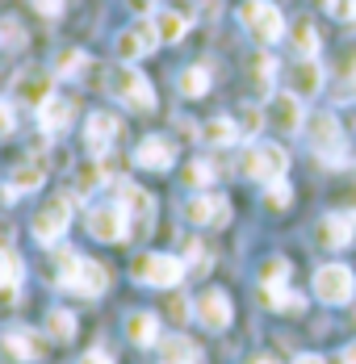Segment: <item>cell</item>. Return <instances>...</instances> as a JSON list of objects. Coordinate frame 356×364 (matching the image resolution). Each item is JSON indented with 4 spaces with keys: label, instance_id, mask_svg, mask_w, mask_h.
<instances>
[{
    "label": "cell",
    "instance_id": "1",
    "mask_svg": "<svg viewBox=\"0 0 356 364\" xmlns=\"http://www.w3.org/2000/svg\"><path fill=\"white\" fill-rule=\"evenodd\" d=\"M55 259V285L68 293H80V297H101L109 289V272L97 264V259H84L71 247H59L51 255Z\"/></svg>",
    "mask_w": 356,
    "mask_h": 364
},
{
    "label": "cell",
    "instance_id": "2",
    "mask_svg": "<svg viewBox=\"0 0 356 364\" xmlns=\"http://www.w3.org/2000/svg\"><path fill=\"white\" fill-rule=\"evenodd\" d=\"M109 92L135 113L155 109V88H151V80H147L135 63H113V68H109Z\"/></svg>",
    "mask_w": 356,
    "mask_h": 364
},
{
    "label": "cell",
    "instance_id": "3",
    "mask_svg": "<svg viewBox=\"0 0 356 364\" xmlns=\"http://www.w3.org/2000/svg\"><path fill=\"white\" fill-rule=\"evenodd\" d=\"M130 277H135L139 285H151V289H172V285L184 281V264H180L177 255L147 252V255H135Z\"/></svg>",
    "mask_w": 356,
    "mask_h": 364
},
{
    "label": "cell",
    "instance_id": "4",
    "mask_svg": "<svg viewBox=\"0 0 356 364\" xmlns=\"http://www.w3.org/2000/svg\"><path fill=\"white\" fill-rule=\"evenodd\" d=\"M239 21H244V30L251 38H260V42H277L285 34V21H281V9L273 4V0H244L239 4Z\"/></svg>",
    "mask_w": 356,
    "mask_h": 364
},
{
    "label": "cell",
    "instance_id": "5",
    "mask_svg": "<svg viewBox=\"0 0 356 364\" xmlns=\"http://www.w3.org/2000/svg\"><path fill=\"white\" fill-rule=\"evenodd\" d=\"M285 168H289V155H285L277 143H251L248 155H244V176H251V181H281Z\"/></svg>",
    "mask_w": 356,
    "mask_h": 364
},
{
    "label": "cell",
    "instance_id": "6",
    "mask_svg": "<svg viewBox=\"0 0 356 364\" xmlns=\"http://www.w3.org/2000/svg\"><path fill=\"white\" fill-rule=\"evenodd\" d=\"M356 293V277L348 264H323L319 272H315V297L327 301V306H344V301H352Z\"/></svg>",
    "mask_w": 356,
    "mask_h": 364
},
{
    "label": "cell",
    "instance_id": "7",
    "mask_svg": "<svg viewBox=\"0 0 356 364\" xmlns=\"http://www.w3.org/2000/svg\"><path fill=\"white\" fill-rule=\"evenodd\" d=\"M68 226H71V197L59 193L34 214V239L38 243H59L68 235Z\"/></svg>",
    "mask_w": 356,
    "mask_h": 364
},
{
    "label": "cell",
    "instance_id": "8",
    "mask_svg": "<svg viewBox=\"0 0 356 364\" xmlns=\"http://www.w3.org/2000/svg\"><path fill=\"white\" fill-rule=\"evenodd\" d=\"M130 214L113 201V205H97L93 214H88V230H93V239H101V243H126L130 239Z\"/></svg>",
    "mask_w": 356,
    "mask_h": 364
},
{
    "label": "cell",
    "instance_id": "9",
    "mask_svg": "<svg viewBox=\"0 0 356 364\" xmlns=\"http://www.w3.org/2000/svg\"><path fill=\"white\" fill-rule=\"evenodd\" d=\"M310 143H315V155H319L323 164H344V134H340L335 113H319V117H315Z\"/></svg>",
    "mask_w": 356,
    "mask_h": 364
},
{
    "label": "cell",
    "instance_id": "10",
    "mask_svg": "<svg viewBox=\"0 0 356 364\" xmlns=\"http://www.w3.org/2000/svg\"><path fill=\"white\" fill-rule=\"evenodd\" d=\"M184 218L197 222V226H226L231 222V201L218 197V193H193L184 201Z\"/></svg>",
    "mask_w": 356,
    "mask_h": 364
},
{
    "label": "cell",
    "instance_id": "11",
    "mask_svg": "<svg viewBox=\"0 0 356 364\" xmlns=\"http://www.w3.org/2000/svg\"><path fill=\"white\" fill-rule=\"evenodd\" d=\"M155 42H159L155 26H151V21H139V26H130V30L117 34V59H122V63H135V59H142V55L155 50Z\"/></svg>",
    "mask_w": 356,
    "mask_h": 364
},
{
    "label": "cell",
    "instance_id": "12",
    "mask_svg": "<svg viewBox=\"0 0 356 364\" xmlns=\"http://www.w3.org/2000/svg\"><path fill=\"white\" fill-rule=\"evenodd\" d=\"M264 122H273L277 130L285 134H298L302 130V97H293V92H277L273 101H268V113H264Z\"/></svg>",
    "mask_w": 356,
    "mask_h": 364
},
{
    "label": "cell",
    "instance_id": "13",
    "mask_svg": "<svg viewBox=\"0 0 356 364\" xmlns=\"http://www.w3.org/2000/svg\"><path fill=\"white\" fill-rule=\"evenodd\" d=\"M231 314H235V306H231V297L222 289H206L201 293V301H197V323L210 331H226L231 327Z\"/></svg>",
    "mask_w": 356,
    "mask_h": 364
},
{
    "label": "cell",
    "instance_id": "14",
    "mask_svg": "<svg viewBox=\"0 0 356 364\" xmlns=\"http://www.w3.org/2000/svg\"><path fill=\"white\" fill-rule=\"evenodd\" d=\"M113 201H117L135 222H147L151 214H155V197H151L147 188H139L135 181H117L113 184Z\"/></svg>",
    "mask_w": 356,
    "mask_h": 364
},
{
    "label": "cell",
    "instance_id": "15",
    "mask_svg": "<svg viewBox=\"0 0 356 364\" xmlns=\"http://www.w3.org/2000/svg\"><path fill=\"white\" fill-rule=\"evenodd\" d=\"M13 88H17V101H26V105H34L38 109V105H46V101L55 97V92H51V88H55V75L42 72V68H30V72L17 75Z\"/></svg>",
    "mask_w": 356,
    "mask_h": 364
},
{
    "label": "cell",
    "instance_id": "16",
    "mask_svg": "<svg viewBox=\"0 0 356 364\" xmlns=\"http://www.w3.org/2000/svg\"><path fill=\"white\" fill-rule=\"evenodd\" d=\"M135 164L139 168H151V172H168L177 164V146L168 143V139H159V134H151V139H142L135 146Z\"/></svg>",
    "mask_w": 356,
    "mask_h": 364
},
{
    "label": "cell",
    "instance_id": "17",
    "mask_svg": "<svg viewBox=\"0 0 356 364\" xmlns=\"http://www.w3.org/2000/svg\"><path fill=\"white\" fill-rule=\"evenodd\" d=\"M122 134V126H117V117L113 113H105V109H97L88 122H84V143H88V151L93 155H105L109 151V143Z\"/></svg>",
    "mask_w": 356,
    "mask_h": 364
},
{
    "label": "cell",
    "instance_id": "18",
    "mask_svg": "<svg viewBox=\"0 0 356 364\" xmlns=\"http://www.w3.org/2000/svg\"><path fill=\"white\" fill-rule=\"evenodd\" d=\"M319 239H323V247H331V252L356 243V214H327L319 222Z\"/></svg>",
    "mask_w": 356,
    "mask_h": 364
},
{
    "label": "cell",
    "instance_id": "19",
    "mask_svg": "<svg viewBox=\"0 0 356 364\" xmlns=\"http://www.w3.org/2000/svg\"><path fill=\"white\" fill-rule=\"evenodd\" d=\"M71 122H75V105L63 101V97H51L46 105H38V126L46 134H68Z\"/></svg>",
    "mask_w": 356,
    "mask_h": 364
},
{
    "label": "cell",
    "instance_id": "20",
    "mask_svg": "<svg viewBox=\"0 0 356 364\" xmlns=\"http://www.w3.org/2000/svg\"><path fill=\"white\" fill-rule=\"evenodd\" d=\"M289 88H293V97H315V92L323 88L319 59H298L293 72H289Z\"/></svg>",
    "mask_w": 356,
    "mask_h": 364
},
{
    "label": "cell",
    "instance_id": "21",
    "mask_svg": "<svg viewBox=\"0 0 356 364\" xmlns=\"http://www.w3.org/2000/svg\"><path fill=\"white\" fill-rule=\"evenodd\" d=\"M159 360L164 364H197L201 360V348L189 335H168V339H159Z\"/></svg>",
    "mask_w": 356,
    "mask_h": 364
},
{
    "label": "cell",
    "instance_id": "22",
    "mask_svg": "<svg viewBox=\"0 0 356 364\" xmlns=\"http://www.w3.org/2000/svg\"><path fill=\"white\" fill-rule=\"evenodd\" d=\"M289 42H293V50H298V59H315L319 55V30H315V21H293L289 26Z\"/></svg>",
    "mask_w": 356,
    "mask_h": 364
},
{
    "label": "cell",
    "instance_id": "23",
    "mask_svg": "<svg viewBox=\"0 0 356 364\" xmlns=\"http://www.w3.org/2000/svg\"><path fill=\"white\" fill-rule=\"evenodd\" d=\"M151 26H155L159 42H180L184 30H189V17H180L177 9H159V13L151 17Z\"/></svg>",
    "mask_w": 356,
    "mask_h": 364
},
{
    "label": "cell",
    "instance_id": "24",
    "mask_svg": "<svg viewBox=\"0 0 356 364\" xmlns=\"http://www.w3.org/2000/svg\"><path fill=\"white\" fill-rule=\"evenodd\" d=\"M126 335H130L139 348H151V343H159V318H155V314H130V318H126Z\"/></svg>",
    "mask_w": 356,
    "mask_h": 364
},
{
    "label": "cell",
    "instance_id": "25",
    "mask_svg": "<svg viewBox=\"0 0 356 364\" xmlns=\"http://www.w3.org/2000/svg\"><path fill=\"white\" fill-rule=\"evenodd\" d=\"M235 139H239V126L231 117H210L201 126V143H210V146H231Z\"/></svg>",
    "mask_w": 356,
    "mask_h": 364
},
{
    "label": "cell",
    "instance_id": "26",
    "mask_svg": "<svg viewBox=\"0 0 356 364\" xmlns=\"http://www.w3.org/2000/svg\"><path fill=\"white\" fill-rule=\"evenodd\" d=\"M42 176H46V168H42L38 159H21V164L13 168L9 184H13L17 193H30V188H38V184H42Z\"/></svg>",
    "mask_w": 356,
    "mask_h": 364
},
{
    "label": "cell",
    "instance_id": "27",
    "mask_svg": "<svg viewBox=\"0 0 356 364\" xmlns=\"http://www.w3.org/2000/svg\"><path fill=\"white\" fill-rule=\"evenodd\" d=\"M210 92V68H184L180 72V97H206Z\"/></svg>",
    "mask_w": 356,
    "mask_h": 364
},
{
    "label": "cell",
    "instance_id": "28",
    "mask_svg": "<svg viewBox=\"0 0 356 364\" xmlns=\"http://www.w3.org/2000/svg\"><path fill=\"white\" fill-rule=\"evenodd\" d=\"M285 285H289V281H281V285H260V293H264V301H268L273 310H302L306 301H302L298 293H289Z\"/></svg>",
    "mask_w": 356,
    "mask_h": 364
},
{
    "label": "cell",
    "instance_id": "29",
    "mask_svg": "<svg viewBox=\"0 0 356 364\" xmlns=\"http://www.w3.org/2000/svg\"><path fill=\"white\" fill-rule=\"evenodd\" d=\"M4 348H9L17 360H38V339L30 331H9V335H4Z\"/></svg>",
    "mask_w": 356,
    "mask_h": 364
},
{
    "label": "cell",
    "instance_id": "30",
    "mask_svg": "<svg viewBox=\"0 0 356 364\" xmlns=\"http://www.w3.org/2000/svg\"><path fill=\"white\" fill-rule=\"evenodd\" d=\"M21 277H26V268H21V259L9 252H0V293H9V289H17L21 285Z\"/></svg>",
    "mask_w": 356,
    "mask_h": 364
},
{
    "label": "cell",
    "instance_id": "31",
    "mask_svg": "<svg viewBox=\"0 0 356 364\" xmlns=\"http://www.w3.org/2000/svg\"><path fill=\"white\" fill-rule=\"evenodd\" d=\"M46 331H51L55 339H63V343H68L71 335H75V318H71L68 310H51V318H46Z\"/></svg>",
    "mask_w": 356,
    "mask_h": 364
},
{
    "label": "cell",
    "instance_id": "32",
    "mask_svg": "<svg viewBox=\"0 0 356 364\" xmlns=\"http://www.w3.org/2000/svg\"><path fill=\"white\" fill-rule=\"evenodd\" d=\"M84 68H88V55L84 50H63L59 63H55V75H75V72H84Z\"/></svg>",
    "mask_w": 356,
    "mask_h": 364
},
{
    "label": "cell",
    "instance_id": "33",
    "mask_svg": "<svg viewBox=\"0 0 356 364\" xmlns=\"http://www.w3.org/2000/svg\"><path fill=\"white\" fill-rule=\"evenodd\" d=\"M0 46H13V50H21V46H26V30H21L13 17H4V21H0Z\"/></svg>",
    "mask_w": 356,
    "mask_h": 364
},
{
    "label": "cell",
    "instance_id": "34",
    "mask_svg": "<svg viewBox=\"0 0 356 364\" xmlns=\"http://www.w3.org/2000/svg\"><path fill=\"white\" fill-rule=\"evenodd\" d=\"M281 281H289V264L285 259H268L260 268V285H281Z\"/></svg>",
    "mask_w": 356,
    "mask_h": 364
},
{
    "label": "cell",
    "instance_id": "35",
    "mask_svg": "<svg viewBox=\"0 0 356 364\" xmlns=\"http://www.w3.org/2000/svg\"><path fill=\"white\" fill-rule=\"evenodd\" d=\"M184 181L193 184V188H206V184L214 181V164H206V159H197V164H189V172H184Z\"/></svg>",
    "mask_w": 356,
    "mask_h": 364
},
{
    "label": "cell",
    "instance_id": "36",
    "mask_svg": "<svg viewBox=\"0 0 356 364\" xmlns=\"http://www.w3.org/2000/svg\"><path fill=\"white\" fill-rule=\"evenodd\" d=\"M97 184H101V168H97V164H88V168H80V172H75V193H80V197H84V193H93Z\"/></svg>",
    "mask_w": 356,
    "mask_h": 364
},
{
    "label": "cell",
    "instance_id": "37",
    "mask_svg": "<svg viewBox=\"0 0 356 364\" xmlns=\"http://www.w3.org/2000/svg\"><path fill=\"white\" fill-rule=\"evenodd\" d=\"M289 201H293V193H289V181H285V176L268 184V205H273V210H285Z\"/></svg>",
    "mask_w": 356,
    "mask_h": 364
},
{
    "label": "cell",
    "instance_id": "38",
    "mask_svg": "<svg viewBox=\"0 0 356 364\" xmlns=\"http://www.w3.org/2000/svg\"><path fill=\"white\" fill-rule=\"evenodd\" d=\"M30 4H34L42 17H59L63 13V0H30Z\"/></svg>",
    "mask_w": 356,
    "mask_h": 364
},
{
    "label": "cell",
    "instance_id": "39",
    "mask_svg": "<svg viewBox=\"0 0 356 364\" xmlns=\"http://www.w3.org/2000/svg\"><path fill=\"white\" fill-rule=\"evenodd\" d=\"M9 130H13V105H9V101H0V139H4Z\"/></svg>",
    "mask_w": 356,
    "mask_h": 364
},
{
    "label": "cell",
    "instance_id": "40",
    "mask_svg": "<svg viewBox=\"0 0 356 364\" xmlns=\"http://www.w3.org/2000/svg\"><path fill=\"white\" fill-rule=\"evenodd\" d=\"M168 310H172V318H189V301H184L180 293H172V301H168Z\"/></svg>",
    "mask_w": 356,
    "mask_h": 364
},
{
    "label": "cell",
    "instance_id": "41",
    "mask_svg": "<svg viewBox=\"0 0 356 364\" xmlns=\"http://www.w3.org/2000/svg\"><path fill=\"white\" fill-rule=\"evenodd\" d=\"M80 364H113V360H109V352L93 348V352H84V356H80Z\"/></svg>",
    "mask_w": 356,
    "mask_h": 364
},
{
    "label": "cell",
    "instance_id": "42",
    "mask_svg": "<svg viewBox=\"0 0 356 364\" xmlns=\"http://www.w3.org/2000/svg\"><path fill=\"white\" fill-rule=\"evenodd\" d=\"M340 101H356V72L348 75V84L340 88Z\"/></svg>",
    "mask_w": 356,
    "mask_h": 364
},
{
    "label": "cell",
    "instance_id": "43",
    "mask_svg": "<svg viewBox=\"0 0 356 364\" xmlns=\"http://www.w3.org/2000/svg\"><path fill=\"white\" fill-rule=\"evenodd\" d=\"M327 13H335V17H348V0H327Z\"/></svg>",
    "mask_w": 356,
    "mask_h": 364
},
{
    "label": "cell",
    "instance_id": "44",
    "mask_svg": "<svg viewBox=\"0 0 356 364\" xmlns=\"http://www.w3.org/2000/svg\"><path fill=\"white\" fill-rule=\"evenodd\" d=\"M9 235H13V226H9V222L0 218V252H4V247H9Z\"/></svg>",
    "mask_w": 356,
    "mask_h": 364
},
{
    "label": "cell",
    "instance_id": "45",
    "mask_svg": "<svg viewBox=\"0 0 356 364\" xmlns=\"http://www.w3.org/2000/svg\"><path fill=\"white\" fill-rule=\"evenodd\" d=\"M126 4H130L135 13H151V4H155V0H126Z\"/></svg>",
    "mask_w": 356,
    "mask_h": 364
},
{
    "label": "cell",
    "instance_id": "46",
    "mask_svg": "<svg viewBox=\"0 0 356 364\" xmlns=\"http://www.w3.org/2000/svg\"><path fill=\"white\" fill-rule=\"evenodd\" d=\"M344 364H356V343H348V348H344Z\"/></svg>",
    "mask_w": 356,
    "mask_h": 364
},
{
    "label": "cell",
    "instance_id": "47",
    "mask_svg": "<svg viewBox=\"0 0 356 364\" xmlns=\"http://www.w3.org/2000/svg\"><path fill=\"white\" fill-rule=\"evenodd\" d=\"M293 364H323V356H298Z\"/></svg>",
    "mask_w": 356,
    "mask_h": 364
},
{
    "label": "cell",
    "instance_id": "48",
    "mask_svg": "<svg viewBox=\"0 0 356 364\" xmlns=\"http://www.w3.org/2000/svg\"><path fill=\"white\" fill-rule=\"evenodd\" d=\"M344 21H352L356 26V0H348V17H344Z\"/></svg>",
    "mask_w": 356,
    "mask_h": 364
},
{
    "label": "cell",
    "instance_id": "49",
    "mask_svg": "<svg viewBox=\"0 0 356 364\" xmlns=\"http://www.w3.org/2000/svg\"><path fill=\"white\" fill-rule=\"evenodd\" d=\"M256 364H277V360H273V356H260V360H256Z\"/></svg>",
    "mask_w": 356,
    "mask_h": 364
}]
</instances>
